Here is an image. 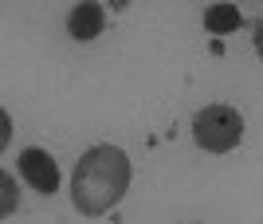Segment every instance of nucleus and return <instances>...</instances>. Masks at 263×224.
I'll use <instances>...</instances> for the list:
<instances>
[{
    "mask_svg": "<svg viewBox=\"0 0 263 224\" xmlns=\"http://www.w3.org/2000/svg\"><path fill=\"white\" fill-rule=\"evenodd\" d=\"M130 189V157L118 146H90L75 161L71 201L83 216H102Z\"/></svg>",
    "mask_w": 263,
    "mask_h": 224,
    "instance_id": "nucleus-1",
    "label": "nucleus"
},
{
    "mask_svg": "<svg viewBox=\"0 0 263 224\" xmlns=\"http://www.w3.org/2000/svg\"><path fill=\"white\" fill-rule=\"evenodd\" d=\"M193 138L209 154H228V150L240 146V138H243V114L236 106L212 102V106L193 114Z\"/></svg>",
    "mask_w": 263,
    "mask_h": 224,
    "instance_id": "nucleus-2",
    "label": "nucleus"
},
{
    "mask_svg": "<svg viewBox=\"0 0 263 224\" xmlns=\"http://www.w3.org/2000/svg\"><path fill=\"white\" fill-rule=\"evenodd\" d=\"M20 173H24V181L32 185L35 193H44V197H51L55 189H59V165H55V157L47 154V150H40V146H28L20 157Z\"/></svg>",
    "mask_w": 263,
    "mask_h": 224,
    "instance_id": "nucleus-3",
    "label": "nucleus"
},
{
    "mask_svg": "<svg viewBox=\"0 0 263 224\" xmlns=\"http://www.w3.org/2000/svg\"><path fill=\"white\" fill-rule=\"evenodd\" d=\"M102 28H106V12H102L99 0H79L75 8H71V16H67V32L75 35L79 44L102 35Z\"/></svg>",
    "mask_w": 263,
    "mask_h": 224,
    "instance_id": "nucleus-4",
    "label": "nucleus"
},
{
    "mask_svg": "<svg viewBox=\"0 0 263 224\" xmlns=\"http://www.w3.org/2000/svg\"><path fill=\"white\" fill-rule=\"evenodd\" d=\"M240 24H243L240 8L228 4V0H220V4H212V8L204 12V28H209L212 35H228V32H236Z\"/></svg>",
    "mask_w": 263,
    "mask_h": 224,
    "instance_id": "nucleus-5",
    "label": "nucleus"
},
{
    "mask_svg": "<svg viewBox=\"0 0 263 224\" xmlns=\"http://www.w3.org/2000/svg\"><path fill=\"white\" fill-rule=\"evenodd\" d=\"M252 32H255V35H252V40H255V55L263 59V20H255V24H252Z\"/></svg>",
    "mask_w": 263,
    "mask_h": 224,
    "instance_id": "nucleus-6",
    "label": "nucleus"
}]
</instances>
